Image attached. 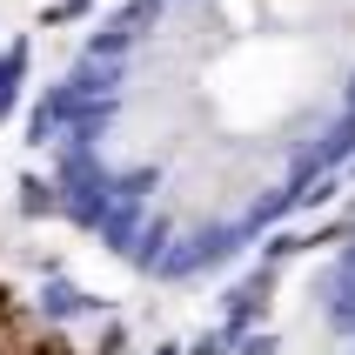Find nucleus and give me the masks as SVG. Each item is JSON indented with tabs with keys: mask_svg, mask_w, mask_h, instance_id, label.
I'll return each mask as SVG.
<instances>
[{
	"mask_svg": "<svg viewBox=\"0 0 355 355\" xmlns=\"http://www.w3.org/2000/svg\"><path fill=\"white\" fill-rule=\"evenodd\" d=\"M355 121V0H161L87 101L94 188L161 241L255 215Z\"/></svg>",
	"mask_w": 355,
	"mask_h": 355,
	"instance_id": "obj_1",
	"label": "nucleus"
}]
</instances>
